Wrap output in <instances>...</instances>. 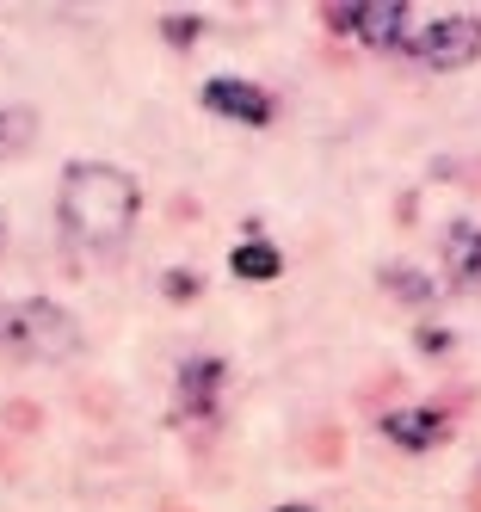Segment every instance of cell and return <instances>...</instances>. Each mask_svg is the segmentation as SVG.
<instances>
[{
	"label": "cell",
	"mask_w": 481,
	"mask_h": 512,
	"mask_svg": "<svg viewBox=\"0 0 481 512\" xmlns=\"http://www.w3.org/2000/svg\"><path fill=\"white\" fill-rule=\"evenodd\" d=\"M383 432L395 438L401 451H432L438 438H444V408H395V414H383Z\"/></svg>",
	"instance_id": "cell-7"
},
{
	"label": "cell",
	"mask_w": 481,
	"mask_h": 512,
	"mask_svg": "<svg viewBox=\"0 0 481 512\" xmlns=\"http://www.w3.org/2000/svg\"><path fill=\"white\" fill-rule=\"evenodd\" d=\"M31 136H37V112H31V105H0V161L25 155Z\"/></svg>",
	"instance_id": "cell-9"
},
{
	"label": "cell",
	"mask_w": 481,
	"mask_h": 512,
	"mask_svg": "<svg viewBox=\"0 0 481 512\" xmlns=\"http://www.w3.org/2000/svg\"><path fill=\"white\" fill-rule=\"evenodd\" d=\"M204 112L235 118V124H272V93L253 81H235V75H216L204 81Z\"/></svg>",
	"instance_id": "cell-5"
},
{
	"label": "cell",
	"mask_w": 481,
	"mask_h": 512,
	"mask_svg": "<svg viewBox=\"0 0 481 512\" xmlns=\"http://www.w3.org/2000/svg\"><path fill=\"white\" fill-rule=\"evenodd\" d=\"M229 266H235V278H278L284 272V253L266 247V241H241Z\"/></svg>",
	"instance_id": "cell-10"
},
{
	"label": "cell",
	"mask_w": 481,
	"mask_h": 512,
	"mask_svg": "<svg viewBox=\"0 0 481 512\" xmlns=\"http://www.w3.org/2000/svg\"><path fill=\"white\" fill-rule=\"evenodd\" d=\"M444 266L457 284H481V229L475 223H451L444 229Z\"/></svg>",
	"instance_id": "cell-8"
},
{
	"label": "cell",
	"mask_w": 481,
	"mask_h": 512,
	"mask_svg": "<svg viewBox=\"0 0 481 512\" xmlns=\"http://www.w3.org/2000/svg\"><path fill=\"white\" fill-rule=\"evenodd\" d=\"M272 512H309V506H272Z\"/></svg>",
	"instance_id": "cell-12"
},
{
	"label": "cell",
	"mask_w": 481,
	"mask_h": 512,
	"mask_svg": "<svg viewBox=\"0 0 481 512\" xmlns=\"http://www.w3.org/2000/svg\"><path fill=\"white\" fill-rule=\"evenodd\" d=\"M0 334H7V303H0Z\"/></svg>",
	"instance_id": "cell-13"
},
{
	"label": "cell",
	"mask_w": 481,
	"mask_h": 512,
	"mask_svg": "<svg viewBox=\"0 0 481 512\" xmlns=\"http://www.w3.org/2000/svg\"><path fill=\"white\" fill-rule=\"evenodd\" d=\"M389 284L401 297H414V303H432V278H420V272H389Z\"/></svg>",
	"instance_id": "cell-11"
},
{
	"label": "cell",
	"mask_w": 481,
	"mask_h": 512,
	"mask_svg": "<svg viewBox=\"0 0 481 512\" xmlns=\"http://www.w3.org/2000/svg\"><path fill=\"white\" fill-rule=\"evenodd\" d=\"M62 229L68 241H81L93 253L105 247H118L130 229H136V210H142V192H136V179L124 167H105V161H74L62 173Z\"/></svg>",
	"instance_id": "cell-1"
},
{
	"label": "cell",
	"mask_w": 481,
	"mask_h": 512,
	"mask_svg": "<svg viewBox=\"0 0 481 512\" xmlns=\"http://www.w3.org/2000/svg\"><path fill=\"white\" fill-rule=\"evenodd\" d=\"M216 395H222V358H185L179 364V395H173L179 420H210Z\"/></svg>",
	"instance_id": "cell-6"
},
{
	"label": "cell",
	"mask_w": 481,
	"mask_h": 512,
	"mask_svg": "<svg viewBox=\"0 0 481 512\" xmlns=\"http://www.w3.org/2000/svg\"><path fill=\"white\" fill-rule=\"evenodd\" d=\"M0 352H13L25 364H62L81 352V327L74 315L50 297H25V303H7V334H0Z\"/></svg>",
	"instance_id": "cell-2"
},
{
	"label": "cell",
	"mask_w": 481,
	"mask_h": 512,
	"mask_svg": "<svg viewBox=\"0 0 481 512\" xmlns=\"http://www.w3.org/2000/svg\"><path fill=\"white\" fill-rule=\"evenodd\" d=\"M407 0H340V7H321V19L333 31H352V38H364L370 50H389L407 38Z\"/></svg>",
	"instance_id": "cell-3"
},
{
	"label": "cell",
	"mask_w": 481,
	"mask_h": 512,
	"mask_svg": "<svg viewBox=\"0 0 481 512\" xmlns=\"http://www.w3.org/2000/svg\"><path fill=\"white\" fill-rule=\"evenodd\" d=\"M407 50H414L426 68H469L481 56V19H469V13L432 19L420 38H407Z\"/></svg>",
	"instance_id": "cell-4"
}]
</instances>
